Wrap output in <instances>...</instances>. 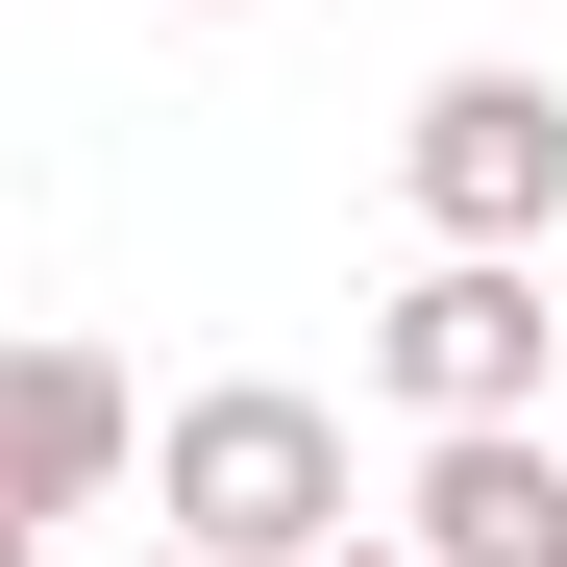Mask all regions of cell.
Segmentation results:
<instances>
[{"mask_svg": "<svg viewBox=\"0 0 567 567\" xmlns=\"http://www.w3.org/2000/svg\"><path fill=\"white\" fill-rule=\"evenodd\" d=\"M0 567H50V543H25V518H0Z\"/></svg>", "mask_w": 567, "mask_h": 567, "instance_id": "7", "label": "cell"}, {"mask_svg": "<svg viewBox=\"0 0 567 567\" xmlns=\"http://www.w3.org/2000/svg\"><path fill=\"white\" fill-rule=\"evenodd\" d=\"M100 494H124V370L100 346H0V518L50 543V518H100Z\"/></svg>", "mask_w": 567, "mask_h": 567, "instance_id": "5", "label": "cell"}, {"mask_svg": "<svg viewBox=\"0 0 567 567\" xmlns=\"http://www.w3.org/2000/svg\"><path fill=\"white\" fill-rule=\"evenodd\" d=\"M543 321H567V271H543Z\"/></svg>", "mask_w": 567, "mask_h": 567, "instance_id": "9", "label": "cell"}, {"mask_svg": "<svg viewBox=\"0 0 567 567\" xmlns=\"http://www.w3.org/2000/svg\"><path fill=\"white\" fill-rule=\"evenodd\" d=\"M321 567H420V543H321Z\"/></svg>", "mask_w": 567, "mask_h": 567, "instance_id": "6", "label": "cell"}, {"mask_svg": "<svg viewBox=\"0 0 567 567\" xmlns=\"http://www.w3.org/2000/svg\"><path fill=\"white\" fill-rule=\"evenodd\" d=\"M395 543H420V567H543V543H567V444H543V420H420Z\"/></svg>", "mask_w": 567, "mask_h": 567, "instance_id": "4", "label": "cell"}, {"mask_svg": "<svg viewBox=\"0 0 567 567\" xmlns=\"http://www.w3.org/2000/svg\"><path fill=\"white\" fill-rule=\"evenodd\" d=\"M148 518L198 543V567H321V543H346V420H321V395H271V370H223V395H173Z\"/></svg>", "mask_w": 567, "mask_h": 567, "instance_id": "1", "label": "cell"}, {"mask_svg": "<svg viewBox=\"0 0 567 567\" xmlns=\"http://www.w3.org/2000/svg\"><path fill=\"white\" fill-rule=\"evenodd\" d=\"M543 567H567V543H543Z\"/></svg>", "mask_w": 567, "mask_h": 567, "instance_id": "10", "label": "cell"}, {"mask_svg": "<svg viewBox=\"0 0 567 567\" xmlns=\"http://www.w3.org/2000/svg\"><path fill=\"white\" fill-rule=\"evenodd\" d=\"M543 247H444L370 297V370H395V420H543Z\"/></svg>", "mask_w": 567, "mask_h": 567, "instance_id": "3", "label": "cell"}, {"mask_svg": "<svg viewBox=\"0 0 567 567\" xmlns=\"http://www.w3.org/2000/svg\"><path fill=\"white\" fill-rule=\"evenodd\" d=\"M395 198H420L444 247H543V223H567V74H518V50L420 74V124H395Z\"/></svg>", "mask_w": 567, "mask_h": 567, "instance_id": "2", "label": "cell"}, {"mask_svg": "<svg viewBox=\"0 0 567 567\" xmlns=\"http://www.w3.org/2000/svg\"><path fill=\"white\" fill-rule=\"evenodd\" d=\"M148 567H198V543H148Z\"/></svg>", "mask_w": 567, "mask_h": 567, "instance_id": "8", "label": "cell"}]
</instances>
